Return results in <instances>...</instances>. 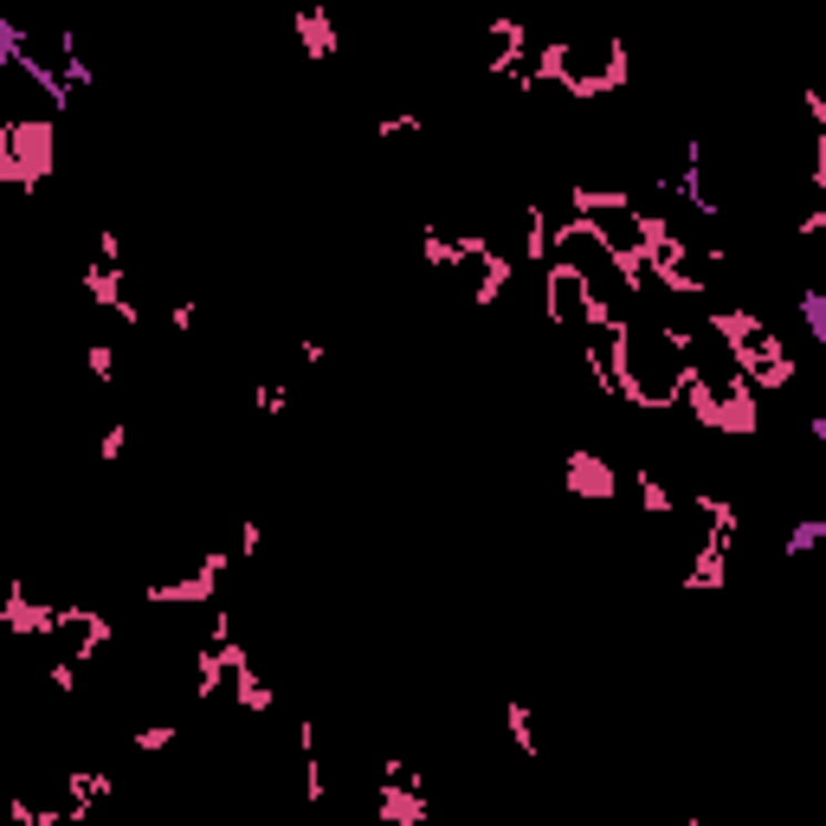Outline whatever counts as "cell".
<instances>
[{
  "mask_svg": "<svg viewBox=\"0 0 826 826\" xmlns=\"http://www.w3.org/2000/svg\"><path fill=\"white\" fill-rule=\"evenodd\" d=\"M298 39L310 45V59H337V33H330V13H323V7H303L298 13Z\"/></svg>",
  "mask_w": 826,
  "mask_h": 826,
  "instance_id": "cell-1",
  "label": "cell"
}]
</instances>
